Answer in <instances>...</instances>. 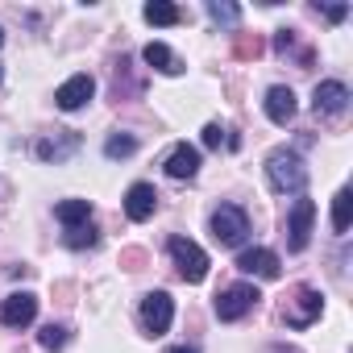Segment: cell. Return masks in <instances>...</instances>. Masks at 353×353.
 Instances as JSON below:
<instances>
[{
	"label": "cell",
	"instance_id": "6da1fadb",
	"mask_svg": "<svg viewBox=\"0 0 353 353\" xmlns=\"http://www.w3.org/2000/svg\"><path fill=\"white\" fill-rule=\"evenodd\" d=\"M266 179L283 196H303V188H307V166H303L299 150H287V145L270 150V158H266Z\"/></svg>",
	"mask_w": 353,
	"mask_h": 353
},
{
	"label": "cell",
	"instance_id": "7a4b0ae2",
	"mask_svg": "<svg viewBox=\"0 0 353 353\" xmlns=\"http://www.w3.org/2000/svg\"><path fill=\"white\" fill-rule=\"evenodd\" d=\"M166 250H170L174 266H179V279H183V283H204V279H208V254H204L196 241H188V237H170Z\"/></svg>",
	"mask_w": 353,
	"mask_h": 353
},
{
	"label": "cell",
	"instance_id": "3957f363",
	"mask_svg": "<svg viewBox=\"0 0 353 353\" xmlns=\"http://www.w3.org/2000/svg\"><path fill=\"white\" fill-rule=\"evenodd\" d=\"M258 299H262V291L254 287V283H233V287H225L221 295H216V320H241L245 312H254L258 307Z\"/></svg>",
	"mask_w": 353,
	"mask_h": 353
},
{
	"label": "cell",
	"instance_id": "277c9868",
	"mask_svg": "<svg viewBox=\"0 0 353 353\" xmlns=\"http://www.w3.org/2000/svg\"><path fill=\"white\" fill-rule=\"evenodd\" d=\"M320 312H324V295L316 287H295L291 299H287V307H283V320L291 328H307L312 320H320Z\"/></svg>",
	"mask_w": 353,
	"mask_h": 353
},
{
	"label": "cell",
	"instance_id": "5b68a950",
	"mask_svg": "<svg viewBox=\"0 0 353 353\" xmlns=\"http://www.w3.org/2000/svg\"><path fill=\"white\" fill-rule=\"evenodd\" d=\"M245 233H250V216H245L237 204H221V208L212 212V237H216L221 245H241Z\"/></svg>",
	"mask_w": 353,
	"mask_h": 353
},
{
	"label": "cell",
	"instance_id": "8992f818",
	"mask_svg": "<svg viewBox=\"0 0 353 353\" xmlns=\"http://www.w3.org/2000/svg\"><path fill=\"white\" fill-rule=\"evenodd\" d=\"M312 221H316V204L312 200H295L291 212H287V250L291 254H303L307 241H312Z\"/></svg>",
	"mask_w": 353,
	"mask_h": 353
},
{
	"label": "cell",
	"instance_id": "52a82bcc",
	"mask_svg": "<svg viewBox=\"0 0 353 353\" xmlns=\"http://www.w3.org/2000/svg\"><path fill=\"white\" fill-rule=\"evenodd\" d=\"M170 320H174V299L166 291H150L141 299V324H145V332L150 336H162L170 328Z\"/></svg>",
	"mask_w": 353,
	"mask_h": 353
},
{
	"label": "cell",
	"instance_id": "ba28073f",
	"mask_svg": "<svg viewBox=\"0 0 353 353\" xmlns=\"http://www.w3.org/2000/svg\"><path fill=\"white\" fill-rule=\"evenodd\" d=\"M349 88L341 83V79H324V83H316V92H312V108H316V117H341L345 108H349Z\"/></svg>",
	"mask_w": 353,
	"mask_h": 353
},
{
	"label": "cell",
	"instance_id": "9c48e42d",
	"mask_svg": "<svg viewBox=\"0 0 353 353\" xmlns=\"http://www.w3.org/2000/svg\"><path fill=\"white\" fill-rule=\"evenodd\" d=\"M38 316V299L30 291H13L5 295V303H0V324L5 328H30Z\"/></svg>",
	"mask_w": 353,
	"mask_h": 353
},
{
	"label": "cell",
	"instance_id": "30bf717a",
	"mask_svg": "<svg viewBox=\"0 0 353 353\" xmlns=\"http://www.w3.org/2000/svg\"><path fill=\"white\" fill-rule=\"evenodd\" d=\"M92 96H96V79L83 71V75H71V79H67V83L54 92V104H59L63 112H79V108H83Z\"/></svg>",
	"mask_w": 353,
	"mask_h": 353
},
{
	"label": "cell",
	"instance_id": "8fae6325",
	"mask_svg": "<svg viewBox=\"0 0 353 353\" xmlns=\"http://www.w3.org/2000/svg\"><path fill=\"white\" fill-rule=\"evenodd\" d=\"M237 270H241V274H258V279H279V274H283V262H279L274 250L254 245V250H241V254H237Z\"/></svg>",
	"mask_w": 353,
	"mask_h": 353
},
{
	"label": "cell",
	"instance_id": "7c38bea8",
	"mask_svg": "<svg viewBox=\"0 0 353 353\" xmlns=\"http://www.w3.org/2000/svg\"><path fill=\"white\" fill-rule=\"evenodd\" d=\"M75 150H79V133H75V129H54V137H42V141L34 145V154H38L42 162H67Z\"/></svg>",
	"mask_w": 353,
	"mask_h": 353
},
{
	"label": "cell",
	"instance_id": "4fadbf2b",
	"mask_svg": "<svg viewBox=\"0 0 353 353\" xmlns=\"http://www.w3.org/2000/svg\"><path fill=\"white\" fill-rule=\"evenodd\" d=\"M158 212V192H154V183H133L129 192H125V216L129 221H150Z\"/></svg>",
	"mask_w": 353,
	"mask_h": 353
},
{
	"label": "cell",
	"instance_id": "5bb4252c",
	"mask_svg": "<svg viewBox=\"0 0 353 353\" xmlns=\"http://www.w3.org/2000/svg\"><path fill=\"white\" fill-rule=\"evenodd\" d=\"M166 174H170V179H196V174H200V150L196 145H174L170 154H166Z\"/></svg>",
	"mask_w": 353,
	"mask_h": 353
},
{
	"label": "cell",
	"instance_id": "9a60e30c",
	"mask_svg": "<svg viewBox=\"0 0 353 353\" xmlns=\"http://www.w3.org/2000/svg\"><path fill=\"white\" fill-rule=\"evenodd\" d=\"M266 117H270L274 125H287V121L295 117V92L283 88V83H274V88L266 92Z\"/></svg>",
	"mask_w": 353,
	"mask_h": 353
},
{
	"label": "cell",
	"instance_id": "2e32d148",
	"mask_svg": "<svg viewBox=\"0 0 353 353\" xmlns=\"http://www.w3.org/2000/svg\"><path fill=\"white\" fill-rule=\"evenodd\" d=\"M141 59H145L158 75H179V71H183V63L170 54V46H166V42H150V46L141 50Z\"/></svg>",
	"mask_w": 353,
	"mask_h": 353
},
{
	"label": "cell",
	"instance_id": "e0dca14e",
	"mask_svg": "<svg viewBox=\"0 0 353 353\" xmlns=\"http://www.w3.org/2000/svg\"><path fill=\"white\" fill-rule=\"evenodd\" d=\"M54 216L63 221V229H79V225H92V200H63L54 208Z\"/></svg>",
	"mask_w": 353,
	"mask_h": 353
},
{
	"label": "cell",
	"instance_id": "ac0fdd59",
	"mask_svg": "<svg viewBox=\"0 0 353 353\" xmlns=\"http://www.w3.org/2000/svg\"><path fill=\"white\" fill-rule=\"evenodd\" d=\"M141 17L150 26H179L183 21V9L179 5H166V0H150V5L141 9Z\"/></svg>",
	"mask_w": 353,
	"mask_h": 353
},
{
	"label": "cell",
	"instance_id": "d6986e66",
	"mask_svg": "<svg viewBox=\"0 0 353 353\" xmlns=\"http://www.w3.org/2000/svg\"><path fill=\"white\" fill-rule=\"evenodd\" d=\"M349 212H353V192L341 188L332 196V233H349Z\"/></svg>",
	"mask_w": 353,
	"mask_h": 353
},
{
	"label": "cell",
	"instance_id": "ffe728a7",
	"mask_svg": "<svg viewBox=\"0 0 353 353\" xmlns=\"http://www.w3.org/2000/svg\"><path fill=\"white\" fill-rule=\"evenodd\" d=\"M133 154H137V137H133V133H112V137L104 141V158H112V162L133 158Z\"/></svg>",
	"mask_w": 353,
	"mask_h": 353
},
{
	"label": "cell",
	"instance_id": "44dd1931",
	"mask_svg": "<svg viewBox=\"0 0 353 353\" xmlns=\"http://www.w3.org/2000/svg\"><path fill=\"white\" fill-rule=\"evenodd\" d=\"M67 341H71V328H63V324H42V332H38V345L50 353L67 349Z\"/></svg>",
	"mask_w": 353,
	"mask_h": 353
},
{
	"label": "cell",
	"instance_id": "7402d4cb",
	"mask_svg": "<svg viewBox=\"0 0 353 353\" xmlns=\"http://www.w3.org/2000/svg\"><path fill=\"white\" fill-rule=\"evenodd\" d=\"M262 50H266V42H262L258 34H233V54H237V59L250 63V59H258Z\"/></svg>",
	"mask_w": 353,
	"mask_h": 353
},
{
	"label": "cell",
	"instance_id": "603a6c76",
	"mask_svg": "<svg viewBox=\"0 0 353 353\" xmlns=\"http://www.w3.org/2000/svg\"><path fill=\"white\" fill-rule=\"evenodd\" d=\"M96 241H100V233H96L92 225H79V229H67V233H63V245H67V250H92Z\"/></svg>",
	"mask_w": 353,
	"mask_h": 353
},
{
	"label": "cell",
	"instance_id": "cb8c5ba5",
	"mask_svg": "<svg viewBox=\"0 0 353 353\" xmlns=\"http://www.w3.org/2000/svg\"><path fill=\"white\" fill-rule=\"evenodd\" d=\"M208 17H212L216 26H237V21H241V9L229 5V0H208Z\"/></svg>",
	"mask_w": 353,
	"mask_h": 353
},
{
	"label": "cell",
	"instance_id": "d4e9b609",
	"mask_svg": "<svg viewBox=\"0 0 353 353\" xmlns=\"http://www.w3.org/2000/svg\"><path fill=\"white\" fill-rule=\"evenodd\" d=\"M225 141H229V133H225L216 121H212V125H204V145H208V150H221Z\"/></svg>",
	"mask_w": 353,
	"mask_h": 353
},
{
	"label": "cell",
	"instance_id": "484cf974",
	"mask_svg": "<svg viewBox=\"0 0 353 353\" xmlns=\"http://www.w3.org/2000/svg\"><path fill=\"white\" fill-rule=\"evenodd\" d=\"M274 50H279V54H291V50H295V30H279V34H274Z\"/></svg>",
	"mask_w": 353,
	"mask_h": 353
},
{
	"label": "cell",
	"instance_id": "4316f807",
	"mask_svg": "<svg viewBox=\"0 0 353 353\" xmlns=\"http://www.w3.org/2000/svg\"><path fill=\"white\" fill-rule=\"evenodd\" d=\"M141 262H145L141 250H125V254H121V266H125V270H141Z\"/></svg>",
	"mask_w": 353,
	"mask_h": 353
},
{
	"label": "cell",
	"instance_id": "83f0119b",
	"mask_svg": "<svg viewBox=\"0 0 353 353\" xmlns=\"http://www.w3.org/2000/svg\"><path fill=\"white\" fill-rule=\"evenodd\" d=\"M324 13H328V21H345L349 17V5H328Z\"/></svg>",
	"mask_w": 353,
	"mask_h": 353
},
{
	"label": "cell",
	"instance_id": "f1b7e54d",
	"mask_svg": "<svg viewBox=\"0 0 353 353\" xmlns=\"http://www.w3.org/2000/svg\"><path fill=\"white\" fill-rule=\"evenodd\" d=\"M166 353H196V349H188V345H174V349H166Z\"/></svg>",
	"mask_w": 353,
	"mask_h": 353
},
{
	"label": "cell",
	"instance_id": "f546056e",
	"mask_svg": "<svg viewBox=\"0 0 353 353\" xmlns=\"http://www.w3.org/2000/svg\"><path fill=\"white\" fill-rule=\"evenodd\" d=\"M0 42H5V30H0Z\"/></svg>",
	"mask_w": 353,
	"mask_h": 353
},
{
	"label": "cell",
	"instance_id": "4dcf8cb0",
	"mask_svg": "<svg viewBox=\"0 0 353 353\" xmlns=\"http://www.w3.org/2000/svg\"><path fill=\"white\" fill-rule=\"evenodd\" d=\"M0 79H5V71H0Z\"/></svg>",
	"mask_w": 353,
	"mask_h": 353
}]
</instances>
